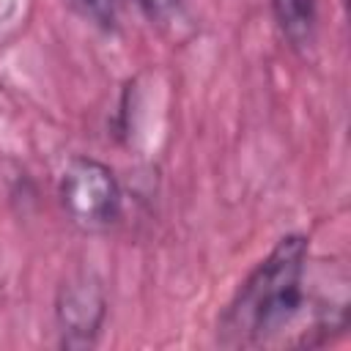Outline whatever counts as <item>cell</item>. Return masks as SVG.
I'll list each match as a JSON object with an SVG mask.
<instances>
[{
    "instance_id": "cell-3",
    "label": "cell",
    "mask_w": 351,
    "mask_h": 351,
    "mask_svg": "<svg viewBox=\"0 0 351 351\" xmlns=\"http://www.w3.org/2000/svg\"><path fill=\"white\" fill-rule=\"evenodd\" d=\"M107 315L104 288L93 274H77L58 291L55 318L63 348H90L99 340Z\"/></svg>"
},
{
    "instance_id": "cell-4",
    "label": "cell",
    "mask_w": 351,
    "mask_h": 351,
    "mask_svg": "<svg viewBox=\"0 0 351 351\" xmlns=\"http://www.w3.org/2000/svg\"><path fill=\"white\" fill-rule=\"evenodd\" d=\"M280 33L291 47L302 49L315 36V0H271Z\"/></svg>"
},
{
    "instance_id": "cell-5",
    "label": "cell",
    "mask_w": 351,
    "mask_h": 351,
    "mask_svg": "<svg viewBox=\"0 0 351 351\" xmlns=\"http://www.w3.org/2000/svg\"><path fill=\"white\" fill-rule=\"evenodd\" d=\"M71 5L88 16L90 22L101 25L104 30H112L115 27V19H118V0H71Z\"/></svg>"
},
{
    "instance_id": "cell-1",
    "label": "cell",
    "mask_w": 351,
    "mask_h": 351,
    "mask_svg": "<svg viewBox=\"0 0 351 351\" xmlns=\"http://www.w3.org/2000/svg\"><path fill=\"white\" fill-rule=\"evenodd\" d=\"M307 239L285 236L247 274L217 321V340L228 348L282 346L304 313Z\"/></svg>"
},
{
    "instance_id": "cell-6",
    "label": "cell",
    "mask_w": 351,
    "mask_h": 351,
    "mask_svg": "<svg viewBox=\"0 0 351 351\" xmlns=\"http://www.w3.org/2000/svg\"><path fill=\"white\" fill-rule=\"evenodd\" d=\"M151 22H170L181 11V0H132Z\"/></svg>"
},
{
    "instance_id": "cell-2",
    "label": "cell",
    "mask_w": 351,
    "mask_h": 351,
    "mask_svg": "<svg viewBox=\"0 0 351 351\" xmlns=\"http://www.w3.org/2000/svg\"><path fill=\"white\" fill-rule=\"evenodd\" d=\"M58 195L69 219L82 230H104L121 214V186L115 173L90 156L66 162Z\"/></svg>"
}]
</instances>
